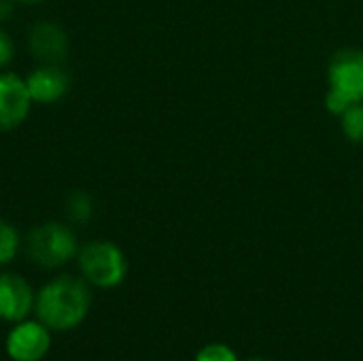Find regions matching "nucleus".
Returning <instances> with one entry per match:
<instances>
[{
  "instance_id": "16",
  "label": "nucleus",
  "mask_w": 363,
  "mask_h": 361,
  "mask_svg": "<svg viewBox=\"0 0 363 361\" xmlns=\"http://www.w3.org/2000/svg\"><path fill=\"white\" fill-rule=\"evenodd\" d=\"M17 2H21V4H40L45 0H17Z\"/></svg>"
},
{
  "instance_id": "10",
  "label": "nucleus",
  "mask_w": 363,
  "mask_h": 361,
  "mask_svg": "<svg viewBox=\"0 0 363 361\" xmlns=\"http://www.w3.org/2000/svg\"><path fill=\"white\" fill-rule=\"evenodd\" d=\"M64 211H66V217H68L72 223H77V226H87L89 219L94 217V200H91V196H89L87 191L77 189V191H72V194L68 196Z\"/></svg>"
},
{
  "instance_id": "7",
  "label": "nucleus",
  "mask_w": 363,
  "mask_h": 361,
  "mask_svg": "<svg viewBox=\"0 0 363 361\" xmlns=\"http://www.w3.org/2000/svg\"><path fill=\"white\" fill-rule=\"evenodd\" d=\"M26 87L36 104H57L70 91L72 79L62 64H40L32 68L26 77Z\"/></svg>"
},
{
  "instance_id": "8",
  "label": "nucleus",
  "mask_w": 363,
  "mask_h": 361,
  "mask_svg": "<svg viewBox=\"0 0 363 361\" xmlns=\"http://www.w3.org/2000/svg\"><path fill=\"white\" fill-rule=\"evenodd\" d=\"M36 291L17 272H0V321L17 323L34 313Z\"/></svg>"
},
{
  "instance_id": "13",
  "label": "nucleus",
  "mask_w": 363,
  "mask_h": 361,
  "mask_svg": "<svg viewBox=\"0 0 363 361\" xmlns=\"http://www.w3.org/2000/svg\"><path fill=\"white\" fill-rule=\"evenodd\" d=\"M194 361H238V355H236V351L230 345L211 343V345H204L196 353Z\"/></svg>"
},
{
  "instance_id": "11",
  "label": "nucleus",
  "mask_w": 363,
  "mask_h": 361,
  "mask_svg": "<svg viewBox=\"0 0 363 361\" xmlns=\"http://www.w3.org/2000/svg\"><path fill=\"white\" fill-rule=\"evenodd\" d=\"M21 245H23V240H21L17 228L11 221L0 217V268L9 266L17 257Z\"/></svg>"
},
{
  "instance_id": "14",
  "label": "nucleus",
  "mask_w": 363,
  "mask_h": 361,
  "mask_svg": "<svg viewBox=\"0 0 363 361\" xmlns=\"http://www.w3.org/2000/svg\"><path fill=\"white\" fill-rule=\"evenodd\" d=\"M15 57V45H13V38L9 36L6 30L0 28V70L6 68Z\"/></svg>"
},
{
  "instance_id": "9",
  "label": "nucleus",
  "mask_w": 363,
  "mask_h": 361,
  "mask_svg": "<svg viewBox=\"0 0 363 361\" xmlns=\"http://www.w3.org/2000/svg\"><path fill=\"white\" fill-rule=\"evenodd\" d=\"M68 47V34L55 21H38L28 30V49L40 64H62Z\"/></svg>"
},
{
  "instance_id": "3",
  "label": "nucleus",
  "mask_w": 363,
  "mask_h": 361,
  "mask_svg": "<svg viewBox=\"0 0 363 361\" xmlns=\"http://www.w3.org/2000/svg\"><path fill=\"white\" fill-rule=\"evenodd\" d=\"M81 245L77 234L68 223L62 221H47L28 232L23 238L26 257L43 268V270H57L68 262L77 260Z\"/></svg>"
},
{
  "instance_id": "1",
  "label": "nucleus",
  "mask_w": 363,
  "mask_h": 361,
  "mask_svg": "<svg viewBox=\"0 0 363 361\" xmlns=\"http://www.w3.org/2000/svg\"><path fill=\"white\" fill-rule=\"evenodd\" d=\"M91 287L83 277L57 274L36 291L34 315L51 332L77 330L89 315Z\"/></svg>"
},
{
  "instance_id": "15",
  "label": "nucleus",
  "mask_w": 363,
  "mask_h": 361,
  "mask_svg": "<svg viewBox=\"0 0 363 361\" xmlns=\"http://www.w3.org/2000/svg\"><path fill=\"white\" fill-rule=\"evenodd\" d=\"M15 4L17 0H0V26L11 19V15L15 13Z\"/></svg>"
},
{
  "instance_id": "12",
  "label": "nucleus",
  "mask_w": 363,
  "mask_h": 361,
  "mask_svg": "<svg viewBox=\"0 0 363 361\" xmlns=\"http://www.w3.org/2000/svg\"><path fill=\"white\" fill-rule=\"evenodd\" d=\"M340 128L349 143L363 145V102L349 106L340 115Z\"/></svg>"
},
{
  "instance_id": "2",
  "label": "nucleus",
  "mask_w": 363,
  "mask_h": 361,
  "mask_svg": "<svg viewBox=\"0 0 363 361\" xmlns=\"http://www.w3.org/2000/svg\"><path fill=\"white\" fill-rule=\"evenodd\" d=\"M357 102H363V49L342 47L332 55L328 66L325 109L340 117Z\"/></svg>"
},
{
  "instance_id": "6",
  "label": "nucleus",
  "mask_w": 363,
  "mask_h": 361,
  "mask_svg": "<svg viewBox=\"0 0 363 361\" xmlns=\"http://www.w3.org/2000/svg\"><path fill=\"white\" fill-rule=\"evenodd\" d=\"M32 109V98L28 94L23 77L15 72L0 70V132H11L19 128Z\"/></svg>"
},
{
  "instance_id": "5",
  "label": "nucleus",
  "mask_w": 363,
  "mask_h": 361,
  "mask_svg": "<svg viewBox=\"0 0 363 361\" xmlns=\"http://www.w3.org/2000/svg\"><path fill=\"white\" fill-rule=\"evenodd\" d=\"M53 332L38 319H23L11 326L4 351L11 361H43L53 345Z\"/></svg>"
},
{
  "instance_id": "17",
  "label": "nucleus",
  "mask_w": 363,
  "mask_h": 361,
  "mask_svg": "<svg viewBox=\"0 0 363 361\" xmlns=\"http://www.w3.org/2000/svg\"><path fill=\"white\" fill-rule=\"evenodd\" d=\"M247 361H270V360H264V357H253V360H247Z\"/></svg>"
},
{
  "instance_id": "4",
  "label": "nucleus",
  "mask_w": 363,
  "mask_h": 361,
  "mask_svg": "<svg viewBox=\"0 0 363 361\" xmlns=\"http://www.w3.org/2000/svg\"><path fill=\"white\" fill-rule=\"evenodd\" d=\"M77 268L83 281L96 289H115L123 285L130 272L128 257L113 240H91L77 253Z\"/></svg>"
}]
</instances>
